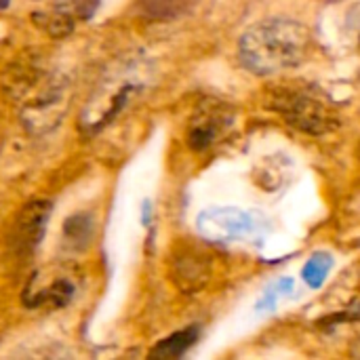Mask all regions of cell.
Masks as SVG:
<instances>
[{
    "label": "cell",
    "instance_id": "obj_1",
    "mask_svg": "<svg viewBox=\"0 0 360 360\" xmlns=\"http://www.w3.org/2000/svg\"><path fill=\"white\" fill-rule=\"evenodd\" d=\"M314 51L312 32L295 19L272 17L251 25L238 40L243 65L257 74H278L306 63Z\"/></svg>",
    "mask_w": 360,
    "mask_h": 360
},
{
    "label": "cell",
    "instance_id": "obj_2",
    "mask_svg": "<svg viewBox=\"0 0 360 360\" xmlns=\"http://www.w3.org/2000/svg\"><path fill=\"white\" fill-rule=\"evenodd\" d=\"M268 108L285 118V122L308 135H327L342 122L338 105L323 93V89L302 82L285 80L268 89Z\"/></svg>",
    "mask_w": 360,
    "mask_h": 360
},
{
    "label": "cell",
    "instance_id": "obj_3",
    "mask_svg": "<svg viewBox=\"0 0 360 360\" xmlns=\"http://www.w3.org/2000/svg\"><path fill=\"white\" fill-rule=\"evenodd\" d=\"M131 74L133 72H120L112 76L99 91H95V95L82 110V129L97 131L105 127V122H110L133 99V95L139 93L141 84Z\"/></svg>",
    "mask_w": 360,
    "mask_h": 360
},
{
    "label": "cell",
    "instance_id": "obj_4",
    "mask_svg": "<svg viewBox=\"0 0 360 360\" xmlns=\"http://www.w3.org/2000/svg\"><path fill=\"white\" fill-rule=\"evenodd\" d=\"M196 228L200 236L211 243H232L253 236L259 230V221L245 209L213 207L198 215Z\"/></svg>",
    "mask_w": 360,
    "mask_h": 360
},
{
    "label": "cell",
    "instance_id": "obj_5",
    "mask_svg": "<svg viewBox=\"0 0 360 360\" xmlns=\"http://www.w3.org/2000/svg\"><path fill=\"white\" fill-rule=\"evenodd\" d=\"M234 112L219 101H207L200 105L188 127V143L196 152H205L215 146L232 127Z\"/></svg>",
    "mask_w": 360,
    "mask_h": 360
},
{
    "label": "cell",
    "instance_id": "obj_6",
    "mask_svg": "<svg viewBox=\"0 0 360 360\" xmlns=\"http://www.w3.org/2000/svg\"><path fill=\"white\" fill-rule=\"evenodd\" d=\"M63 110H65V84L59 80H44L36 91V97L23 108L21 118L27 129L42 131L55 127V122H59V118L63 116Z\"/></svg>",
    "mask_w": 360,
    "mask_h": 360
},
{
    "label": "cell",
    "instance_id": "obj_7",
    "mask_svg": "<svg viewBox=\"0 0 360 360\" xmlns=\"http://www.w3.org/2000/svg\"><path fill=\"white\" fill-rule=\"evenodd\" d=\"M74 291H76L74 283L63 274H57L53 278L36 276L25 289V304L30 308H61L70 304Z\"/></svg>",
    "mask_w": 360,
    "mask_h": 360
},
{
    "label": "cell",
    "instance_id": "obj_8",
    "mask_svg": "<svg viewBox=\"0 0 360 360\" xmlns=\"http://www.w3.org/2000/svg\"><path fill=\"white\" fill-rule=\"evenodd\" d=\"M49 215H51V205L44 200H34L27 207H23L15 226V245L19 251L30 253L38 247L44 234Z\"/></svg>",
    "mask_w": 360,
    "mask_h": 360
},
{
    "label": "cell",
    "instance_id": "obj_9",
    "mask_svg": "<svg viewBox=\"0 0 360 360\" xmlns=\"http://www.w3.org/2000/svg\"><path fill=\"white\" fill-rule=\"evenodd\" d=\"M211 276V257L202 251L188 249L179 259L175 268V278L179 281V287L184 291H196L200 289Z\"/></svg>",
    "mask_w": 360,
    "mask_h": 360
},
{
    "label": "cell",
    "instance_id": "obj_10",
    "mask_svg": "<svg viewBox=\"0 0 360 360\" xmlns=\"http://www.w3.org/2000/svg\"><path fill=\"white\" fill-rule=\"evenodd\" d=\"M198 340V327H188L184 331H177L173 335H169L167 340L158 342L154 346V350L150 352V356L154 359H179L181 354H186Z\"/></svg>",
    "mask_w": 360,
    "mask_h": 360
},
{
    "label": "cell",
    "instance_id": "obj_11",
    "mask_svg": "<svg viewBox=\"0 0 360 360\" xmlns=\"http://www.w3.org/2000/svg\"><path fill=\"white\" fill-rule=\"evenodd\" d=\"M198 0H139V13L152 21H167L190 11Z\"/></svg>",
    "mask_w": 360,
    "mask_h": 360
},
{
    "label": "cell",
    "instance_id": "obj_12",
    "mask_svg": "<svg viewBox=\"0 0 360 360\" xmlns=\"http://www.w3.org/2000/svg\"><path fill=\"white\" fill-rule=\"evenodd\" d=\"M333 268V255L327 251H316L304 266L302 276L310 289H321Z\"/></svg>",
    "mask_w": 360,
    "mask_h": 360
},
{
    "label": "cell",
    "instance_id": "obj_13",
    "mask_svg": "<svg viewBox=\"0 0 360 360\" xmlns=\"http://www.w3.org/2000/svg\"><path fill=\"white\" fill-rule=\"evenodd\" d=\"M293 287H295L293 278H281V281L272 283V285L264 291V295H262V300L257 302V306H255V308H257L259 312L274 310V308H276V304H278L285 295L293 293Z\"/></svg>",
    "mask_w": 360,
    "mask_h": 360
},
{
    "label": "cell",
    "instance_id": "obj_14",
    "mask_svg": "<svg viewBox=\"0 0 360 360\" xmlns=\"http://www.w3.org/2000/svg\"><path fill=\"white\" fill-rule=\"evenodd\" d=\"M354 348H356V350H354V354H356V356H360V338L356 340V342H354Z\"/></svg>",
    "mask_w": 360,
    "mask_h": 360
},
{
    "label": "cell",
    "instance_id": "obj_15",
    "mask_svg": "<svg viewBox=\"0 0 360 360\" xmlns=\"http://www.w3.org/2000/svg\"><path fill=\"white\" fill-rule=\"evenodd\" d=\"M6 4H8V0H0V11L6 8Z\"/></svg>",
    "mask_w": 360,
    "mask_h": 360
}]
</instances>
